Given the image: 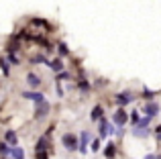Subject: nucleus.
I'll return each mask as SVG.
<instances>
[{"label":"nucleus","instance_id":"1","mask_svg":"<svg viewBox=\"0 0 161 159\" xmlns=\"http://www.w3.org/2000/svg\"><path fill=\"white\" fill-rule=\"evenodd\" d=\"M61 143L65 145L69 151H75V149H78V137L71 135V133H67V135H63V137H61Z\"/></svg>","mask_w":161,"mask_h":159},{"label":"nucleus","instance_id":"2","mask_svg":"<svg viewBox=\"0 0 161 159\" xmlns=\"http://www.w3.org/2000/svg\"><path fill=\"white\" fill-rule=\"evenodd\" d=\"M47 112H49V102H47V100H41V102H37V112H35L37 118H43Z\"/></svg>","mask_w":161,"mask_h":159},{"label":"nucleus","instance_id":"3","mask_svg":"<svg viewBox=\"0 0 161 159\" xmlns=\"http://www.w3.org/2000/svg\"><path fill=\"white\" fill-rule=\"evenodd\" d=\"M129 120V116H126V110H116V114H114V124H118V127H122V124Z\"/></svg>","mask_w":161,"mask_h":159},{"label":"nucleus","instance_id":"4","mask_svg":"<svg viewBox=\"0 0 161 159\" xmlns=\"http://www.w3.org/2000/svg\"><path fill=\"white\" fill-rule=\"evenodd\" d=\"M143 112H145L147 116H155L159 112V106L155 102H149V104H145V106H143Z\"/></svg>","mask_w":161,"mask_h":159},{"label":"nucleus","instance_id":"5","mask_svg":"<svg viewBox=\"0 0 161 159\" xmlns=\"http://www.w3.org/2000/svg\"><path fill=\"white\" fill-rule=\"evenodd\" d=\"M23 96H25L27 100H35V102H41V100H45L43 94H39V92H25Z\"/></svg>","mask_w":161,"mask_h":159},{"label":"nucleus","instance_id":"6","mask_svg":"<svg viewBox=\"0 0 161 159\" xmlns=\"http://www.w3.org/2000/svg\"><path fill=\"white\" fill-rule=\"evenodd\" d=\"M10 159H25V153H23V149L20 147H10Z\"/></svg>","mask_w":161,"mask_h":159},{"label":"nucleus","instance_id":"7","mask_svg":"<svg viewBox=\"0 0 161 159\" xmlns=\"http://www.w3.org/2000/svg\"><path fill=\"white\" fill-rule=\"evenodd\" d=\"M108 127H110L108 120L102 116V118H100V137H108Z\"/></svg>","mask_w":161,"mask_h":159},{"label":"nucleus","instance_id":"8","mask_svg":"<svg viewBox=\"0 0 161 159\" xmlns=\"http://www.w3.org/2000/svg\"><path fill=\"white\" fill-rule=\"evenodd\" d=\"M27 82H29V86H31V88H39L41 86V80L37 78L35 74H29V76H27Z\"/></svg>","mask_w":161,"mask_h":159},{"label":"nucleus","instance_id":"9","mask_svg":"<svg viewBox=\"0 0 161 159\" xmlns=\"http://www.w3.org/2000/svg\"><path fill=\"white\" fill-rule=\"evenodd\" d=\"M80 139H82V145H80V153H86V145H88V141H90V133H82V135H80Z\"/></svg>","mask_w":161,"mask_h":159},{"label":"nucleus","instance_id":"10","mask_svg":"<svg viewBox=\"0 0 161 159\" xmlns=\"http://www.w3.org/2000/svg\"><path fill=\"white\" fill-rule=\"evenodd\" d=\"M130 100H133V96H130V94H126V92H122V94L116 98V102L120 104V106H125V104H129Z\"/></svg>","mask_w":161,"mask_h":159},{"label":"nucleus","instance_id":"11","mask_svg":"<svg viewBox=\"0 0 161 159\" xmlns=\"http://www.w3.org/2000/svg\"><path fill=\"white\" fill-rule=\"evenodd\" d=\"M4 139H6V143H8V145H12V147H16V141H19V139H16V135H14L12 131H8Z\"/></svg>","mask_w":161,"mask_h":159},{"label":"nucleus","instance_id":"12","mask_svg":"<svg viewBox=\"0 0 161 159\" xmlns=\"http://www.w3.org/2000/svg\"><path fill=\"white\" fill-rule=\"evenodd\" d=\"M114 153H116V149H114V145H112V143L104 147V155H106L108 159H112V157H114Z\"/></svg>","mask_w":161,"mask_h":159},{"label":"nucleus","instance_id":"13","mask_svg":"<svg viewBox=\"0 0 161 159\" xmlns=\"http://www.w3.org/2000/svg\"><path fill=\"white\" fill-rule=\"evenodd\" d=\"M92 120H100V118H102V106H96L94 108V110H92Z\"/></svg>","mask_w":161,"mask_h":159},{"label":"nucleus","instance_id":"14","mask_svg":"<svg viewBox=\"0 0 161 159\" xmlns=\"http://www.w3.org/2000/svg\"><path fill=\"white\" fill-rule=\"evenodd\" d=\"M49 65H51V69H53V72H59V69H63V65H61V61H59V59L51 61V63H49Z\"/></svg>","mask_w":161,"mask_h":159},{"label":"nucleus","instance_id":"15","mask_svg":"<svg viewBox=\"0 0 161 159\" xmlns=\"http://www.w3.org/2000/svg\"><path fill=\"white\" fill-rule=\"evenodd\" d=\"M135 135H137V137H147V135H149V131H147V129H139V127H135Z\"/></svg>","mask_w":161,"mask_h":159},{"label":"nucleus","instance_id":"16","mask_svg":"<svg viewBox=\"0 0 161 159\" xmlns=\"http://www.w3.org/2000/svg\"><path fill=\"white\" fill-rule=\"evenodd\" d=\"M33 61H35V63H49L45 55H37V57H33Z\"/></svg>","mask_w":161,"mask_h":159},{"label":"nucleus","instance_id":"17","mask_svg":"<svg viewBox=\"0 0 161 159\" xmlns=\"http://www.w3.org/2000/svg\"><path fill=\"white\" fill-rule=\"evenodd\" d=\"M8 153H10V147L4 145V143H0V155H8Z\"/></svg>","mask_w":161,"mask_h":159},{"label":"nucleus","instance_id":"18","mask_svg":"<svg viewBox=\"0 0 161 159\" xmlns=\"http://www.w3.org/2000/svg\"><path fill=\"white\" fill-rule=\"evenodd\" d=\"M130 123H133V124H137V123H139V112H137V110L130 112Z\"/></svg>","mask_w":161,"mask_h":159},{"label":"nucleus","instance_id":"19","mask_svg":"<svg viewBox=\"0 0 161 159\" xmlns=\"http://www.w3.org/2000/svg\"><path fill=\"white\" fill-rule=\"evenodd\" d=\"M59 55H67V45L65 43H59Z\"/></svg>","mask_w":161,"mask_h":159},{"label":"nucleus","instance_id":"20","mask_svg":"<svg viewBox=\"0 0 161 159\" xmlns=\"http://www.w3.org/2000/svg\"><path fill=\"white\" fill-rule=\"evenodd\" d=\"M37 159H49V157H47V153H43V151H37Z\"/></svg>","mask_w":161,"mask_h":159},{"label":"nucleus","instance_id":"21","mask_svg":"<svg viewBox=\"0 0 161 159\" xmlns=\"http://www.w3.org/2000/svg\"><path fill=\"white\" fill-rule=\"evenodd\" d=\"M100 147V141H92V151H98Z\"/></svg>","mask_w":161,"mask_h":159},{"label":"nucleus","instance_id":"22","mask_svg":"<svg viewBox=\"0 0 161 159\" xmlns=\"http://www.w3.org/2000/svg\"><path fill=\"white\" fill-rule=\"evenodd\" d=\"M80 88H82V90H90V86H88V82H80Z\"/></svg>","mask_w":161,"mask_h":159},{"label":"nucleus","instance_id":"23","mask_svg":"<svg viewBox=\"0 0 161 159\" xmlns=\"http://www.w3.org/2000/svg\"><path fill=\"white\" fill-rule=\"evenodd\" d=\"M145 159H157V157H155V155H147Z\"/></svg>","mask_w":161,"mask_h":159},{"label":"nucleus","instance_id":"24","mask_svg":"<svg viewBox=\"0 0 161 159\" xmlns=\"http://www.w3.org/2000/svg\"><path fill=\"white\" fill-rule=\"evenodd\" d=\"M157 137H159V139H161V135H157Z\"/></svg>","mask_w":161,"mask_h":159}]
</instances>
